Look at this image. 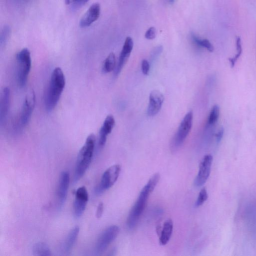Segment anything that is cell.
Listing matches in <instances>:
<instances>
[{
  "label": "cell",
  "mask_w": 256,
  "mask_h": 256,
  "mask_svg": "<svg viewBox=\"0 0 256 256\" xmlns=\"http://www.w3.org/2000/svg\"><path fill=\"white\" fill-rule=\"evenodd\" d=\"M66 84L65 76L62 70L56 68L52 71L46 90L44 103L47 111L50 112L56 106Z\"/></svg>",
  "instance_id": "obj_1"
},
{
  "label": "cell",
  "mask_w": 256,
  "mask_h": 256,
  "mask_svg": "<svg viewBox=\"0 0 256 256\" xmlns=\"http://www.w3.org/2000/svg\"><path fill=\"white\" fill-rule=\"evenodd\" d=\"M95 143L96 136L94 134H91L87 137L84 145L80 150L74 170V182L83 176L88 168L92 161Z\"/></svg>",
  "instance_id": "obj_2"
},
{
  "label": "cell",
  "mask_w": 256,
  "mask_h": 256,
  "mask_svg": "<svg viewBox=\"0 0 256 256\" xmlns=\"http://www.w3.org/2000/svg\"><path fill=\"white\" fill-rule=\"evenodd\" d=\"M153 190L146 184L141 190L140 195L131 209L127 218V226L130 230L134 228L144 212L150 194Z\"/></svg>",
  "instance_id": "obj_3"
},
{
  "label": "cell",
  "mask_w": 256,
  "mask_h": 256,
  "mask_svg": "<svg viewBox=\"0 0 256 256\" xmlns=\"http://www.w3.org/2000/svg\"><path fill=\"white\" fill-rule=\"evenodd\" d=\"M16 60L18 84L20 88H23L27 83L32 66L30 53L28 49L24 48L18 52L16 55Z\"/></svg>",
  "instance_id": "obj_4"
},
{
  "label": "cell",
  "mask_w": 256,
  "mask_h": 256,
  "mask_svg": "<svg viewBox=\"0 0 256 256\" xmlns=\"http://www.w3.org/2000/svg\"><path fill=\"white\" fill-rule=\"evenodd\" d=\"M36 103L35 94L33 91H31L26 96L22 106L16 122L15 128L17 130L20 132L27 125L30 120L32 112L34 108Z\"/></svg>",
  "instance_id": "obj_5"
},
{
  "label": "cell",
  "mask_w": 256,
  "mask_h": 256,
  "mask_svg": "<svg viewBox=\"0 0 256 256\" xmlns=\"http://www.w3.org/2000/svg\"><path fill=\"white\" fill-rule=\"evenodd\" d=\"M120 170V165L114 164L105 170L100 184L95 188L94 192L96 195H100L114 184L118 178Z\"/></svg>",
  "instance_id": "obj_6"
},
{
  "label": "cell",
  "mask_w": 256,
  "mask_h": 256,
  "mask_svg": "<svg viewBox=\"0 0 256 256\" xmlns=\"http://www.w3.org/2000/svg\"><path fill=\"white\" fill-rule=\"evenodd\" d=\"M192 120L193 113L192 111H190L185 115L182 120L174 138L172 143L173 150L178 148L184 141L191 130Z\"/></svg>",
  "instance_id": "obj_7"
},
{
  "label": "cell",
  "mask_w": 256,
  "mask_h": 256,
  "mask_svg": "<svg viewBox=\"0 0 256 256\" xmlns=\"http://www.w3.org/2000/svg\"><path fill=\"white\" fill-rule=\"evenodd\" d=\"M118 232L119 228L116 226L106 228L98 239L95 246L96 254L98 255L103 253L116 238Z\"/></svg>",
  "instance_id": "obj_8"
},
{
  "label": "cell",
  "mask_w": 256,
  "mask_h": 256,
  "mask_svg": "<svg viewBox=\"0 0 256 256\" xmlns=\"http://www.w3.org/2000/svg\"><path fill=\"white\" fill-rule=\"evenodd\" d=\"M88 199V194L85 186L78 188L75 192V198L74 202L73 209L74 216L79 218L83 214Z\"/></svg>",
  "instance_id": "obj_9"
},
{
  "label": "cell",
  "mask_w": 256,
  "mask_h": 256,
  "mask_svg": "<svg viewBox=\"0 0 256 256\" xmlns=\"http://www.w3.org/2000/svg\"><path fill=\"white\" fill-rule=\"evenodd\" d=\"M212 158V156L210 154H206L203 158L194 182L196 186H202L208 180L210 172Z\"/></svg>",
  "instance_id": "obj_10"
},
{
  "label": "cell",
  "mask_w": 256,
  "mask_h": 256,
  "mask_svg": "<svg viewBox=\"0 0 256 256\" xmlns=\"http://www.w3.org/2000/svg\"><path fill=\"white\" fill-rule=\"evenodd\" d=\"M164 101V96L158 90H152L150 94L147 114L150 116L156 114L160 110Z\"/></svg>",
  "instance_id": "obj_11"
},
{
  "label": "cell",
  "mask_w": 256,
  "mask_h": 256,
  "mask_svg": "<svg viewBox=\"0 0 256 256\" xmlns=\"http://www.w3.org/2000/svg\"><path fill=\"white\" fill-rule=\"evenodd\" d=\"M134 46L132 39L128 36L124 41L122 50L120 52L118 61L114 70L115 76L118 75L121 72L126 62L132 51Z\"/></svg>",
  "instance_id": "obj_12"
},
{
  "label": "cell",
  "mask_w": 256,
  "mask_h": 256,
  "mask_svg": "<svg viewBox=\"0 0 256 256\" xmlns=\"http://www.w3.org/2000/svg\"><path fill=\"white\" fill-rule=\"evenodd\" d=\"M100 12V4H93L88 10L80 21V26L86 28L90 26L99 18Z\"/></svg>",
  "instance_id": "obj_13"
},
{
  "label": "cell",
  "mask_w": 256,
  "mask_h": 256,
  "mask_svg": "<svg viewBox=\"0 0 256 256\" xmlns=\"http://www.w3.org/2000/svg\"><path fill=\"white\" fill-rule=\"evenodd\" d=\"M69 184V173L67 171L62 172L60 176L58 188L59 208L62 206L66 199Z\"/></svg>",
  "instance_id": "obj_14"
},
{
  "label": "cell",
  "mask_w": 256,
  "mask_h": 256,
  "mask_svg": "<svg viewBox=\"0 0 256 256\" xmlns=\"http://www.w3.org/2000/svg\"><path fill=\"white\" fill-rule=\"evenodd\" d=\"M0 123L5 124L8 114L10 106V90L6 87L1 92L0 100Z\"/></svg>",
  "instance_id": "obj_15"
},
{
  "label": "cell",
  "mask_w": 256,
  "mask_h": 256,
  "mask_svg": "<svg viewBox=\"0 0 256 256\" xmlns=\"http://www.w3.org/2000/svg\"><path fill=\"white\" fill-rule=\"evenodd\" d=\"M115 124V120L114 116L108 115L100 128L99 132L98 144L100 146H104L108 136L112 132Z\"/></svg>",
  "instance_id": "obj_16"
},
{
  "label": "cell",
  "mask_w": 256,
  "mask_h": 256,
  "mask_svg": "<svg viewBox=\"0 0 256 256\" xmlns=\"http://www.w3.org/2000/svg\"><path fill=\"white\" fill-rule=\"evenodd\" d=\"M80 228L76 226L69 232L62 245L61 250L64 254H68L72 250L78 236Z\"/></svg>",
  "instance_id": "obj_17"
},
{
  "label": "cell",
  "mask_w": 256,
  "mask_h": 256,
  "mask_svg": "<svg viewBox=\"0 0 256 256\" xmlns=\"http://www.w3.org/2000/svg\"><path fill=\"white\" fill-rule=\"evenodd\" d=\"M173 230V222L171 219H168L164 224L160 234L159 242L164 246L169 242Z\"/></svg>",
  "instance_id": "obj_18"
},
{
  "label": "cell",
  "mask_w": 256,
  "mask_h": 256,
  "mask_svg": "<svg viewBox=\"0 0 256 256\" xmlns=\"http://www.w3.org/2000/svg\"><path fill=\"white\" fill-rule=\"evenodd\" d=\"M33 254L37 256H51V251L48 244L43 242L35 244L32 248Z\"/></svg>",
  "instance_id": "obj_19"
},
{
  "label": "cell",
  "mask_w": 256,
  "mask_h": 256,
  "mask_svg": "<svg viewBox=\"0 0 256 256\" xmlns=\"http://www.w3.org/2000/svg\"><path fill=\"white\" fill-rule=\"evenodd\" d=\"M116 66V58L114 53L110 52L103 62L102 71L104 73H108L113 70Z\"/></svg>",
  "instance_id": "obj_20"
},
{
  "label": "cell",
  "mask_w": 256,
  "mask_h": 256,
  "mask_svg": "<svg viewBox=\"0 0 256 256\" xmlns=\"http://www.w3.org/2000/svg\"><path fill=\"white\" fill-rule=\"evenodd\" d=\"M192 40L198 46L206 48L210 52L214 51V48L212 44L207 39H200L194 33L191 34Z\"/></svg>",
  "instance_id": "obj_21"
},
{
  "label": "cell",
  "mask_w": 256,
  "mask_h": 256,
  "mask_svg": "<svg viewBox=\"0 0 256 256\" xmlns=\"http://www.w3.org/2000/svg\"><path fill=\"white\" fill-rule=\"evenodd\" d=\"M220 107L216 104L212 108L208 118V124H214L218 120L220 115Z\"/></svg>",
  "instance_id": "obj_22"
},
{
  "label": "cell",
  "mask_w": 256,
  "mask_h": 256,
  "mask_svg": "<svg viewBox=\"0 0 256 256\" xmlns=\"http://www.w3.org/2000/svg\"><path fill=\"white\" fill-rule=\"evenodd\" d=\"M236 46L237 54L235 55V56L234 58H229V61L230 63V66L232 67H233L234 66V64H235L236 61L238 60V58L240 56L242 52V41H241V39L240 37H238L236 38Z\"/></svg>",
  "instance_id": "obj_23"
},
{
  "label": "cell",
  "mask_w": 256,
  "mask_h": 256,
  "mask_svg": "<svg viewBox=\"0 0 256 256\" xmlns=\"http://www.w3.org/2000/svg\"><path fill=\"white\" fill-rule=\"evenodd\" d=\"M208 194L206 188H202L199 192L196 202V206L198 207L202 205L208 199Z\"/></svg>",
  "instance_id": "obj_24"
},
{
  "label": "cell",
  "mask_w": 256,
  "mask_h": 256,
  "mask_svg": "<svg viewBox=\"0 0 256 256\" xmlns=\"http://www.w3.org/2000/svg\"><path fill=\"white\" fill-rule=\"evenodd\" d=\"M10 34V28L8 26H6L2 28L1 34L0 43V46L4 45L6 42Z\"/></svg>",
  "instance_id": "obj_25"
},
{
  "label": "cell",
  "mask_w": 256,
  "mask_h": 256,
  "mask_svg": "<svg viewBox=\"0 0 256 256\" xmlns=\"http://www.w3.org/2000/svg\"><path fill=\"white\" fill-rule=\"evenodd\" d=\"M145 38L148 40H153L156 36V30L154 27H150L145 33Z\"/></svg>",
  "instance_id": "obj_26"
},
{
  "label": "cell",
  "mask_w": 256,
  "mask_h": 256,
  "mask_svg": "<svg viewBox=\"0 0 256 256\" xmlns=\"http://www.w3.org/2000/svg\"><path fill=\"white\" fill-rule=\"evenodd\" d=\"M142 70L144 74H148L150 70V64L146 60H143L142 62Z\"/></svg>",
  "instance_id": "obj_27"
},
{
  "label": "cell",
  "mask_w": 256,
  "mask_h": 256,
  "mask_svg": "<svg viewBox=\"0 0 256 256\" xmlns=\"http://www.w3.org/2000/svg\"><path fill=\"white\" fill-rule=\"evenodd\" d=\"M88 0H76L74 2L73 4V8L76 10L86 4Z\"/></svg>",
  "instance_id": "obj_28"
},
{
  "label": "cell",
  "mask_w": 256,
  "mask_h": 256,
  "mask_svg": "<svg viewBox=\"0 0 256 256\" xmlns=\"http://www.w3.org/2000/svg\"><path fill=\"white\" fill-rule=\"evenodd\" d=\"M162 46H159L156 47L152 52V57L153 58L157 57L162 51Z\"/></svg>",
  "instance_id": "obj_29"
},
{
  "label": "cell",
  "mask_w": 256,
  "mask_h": 256,
  "mask_svg": "<svg viewBox=\"0 0 256 256\" xmlns=\"http://www.w3.org/2000/svg\"><path fill=\"white\" fill-rule=\"evenodd\" d=\"M104 211V204L102 202H100L97 207L96 212V216L97 218H100L102 214Z\"/></svg>",
  "instance_id": "obj_30"
},
{
  "label": "cell",
  "mask_w": 256,
  "mask_h": 256,
  "mask_svg": "<svg viewBox=\"0 0 256 256\" xmlns=\"http://www.w3.org/2000/svg\"><path fill=\"white\" fill-rule=\"evenodd\" d=\"M224 133V130L223 128H221L219 130L218 133L216 134V140L218 142H220Z\"/></svg>",
  "instance_id": "obj_31"
},
{
  "label": "cell",
  "mask_w": 256,
  "mask_h": 256,
  "mask_svg": "<svg viewBox=\"0 0 256 256\" xmlns=\"http://www.w3.org/2000/svg\"><path fill=\"white\" fill-rule=\"evenodd\" d=\"M75 1L76 0H64L65 4L66 5L73 4Z\"/></svg>",
  "instance_id": "obj_32"
},
{
  "label": "cell",
  "mask_w": 256,
  "mask_h": 256,
  "mask_svg": "<svg viewBox=\"0 0 256 256\" xmlns=\"http://www.w3.org/2000/svg\"><path fill=\"white\" fill-rule=\"evenodd\" d=\"M175 0H169L170 3H174Z\"/></svg>",
  "instance_id": "obj_33"
}]
</instances>
